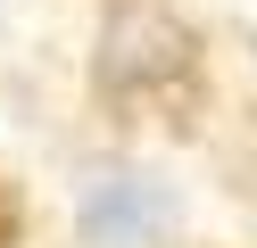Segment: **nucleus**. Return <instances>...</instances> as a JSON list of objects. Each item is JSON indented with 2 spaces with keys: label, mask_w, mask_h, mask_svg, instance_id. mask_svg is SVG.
Here are the masks:
<instances>
[{
  "label": "nucleus",
  "mask_w": 257,
  "mask_h": 248,
  "mask_svg": "<svg viewBox=\"0 0 257 248\" xmlns=\"http://www.w3.org/2000/svg\"><path fill=\"white\" fill-rule=\"evenodd\" d=\"M191 66H199V42H191L183 17L150 9V0H124V9L100 17V58H91L100 99H116V108H133V99H166V91L191 83Z\"/></svg>",
  "instance_id": "obj_1"
},
{
  "label": "nucleus",
  "mask_w": 257,
  "mask_h": 248,
  "mask_svg": "<svg viewBox=\"0 0 257 248\" xmlns=\"http://www.w3.org/2000/svg\"><path fill=\"white\" fill-rule=\"evenodd\" d=\"M75 231L83 248H158L174 231V190L141 165H116V174H91L83 207H75Z\"/></svg>",
  "instance_id": "obj_2"
}]
</instances>
